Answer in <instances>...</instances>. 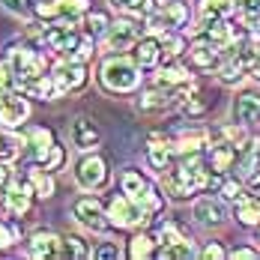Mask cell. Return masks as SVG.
Instances as JSON below:
<instances>
[{"mask_svg": "<svg viewBox=\"0 0 260 260\" xmlns=\"http://www.w3.org/2000/svg\"><path fill=\"white\" fill-rule=\"evenodd\" d=\"M108 218L114 228H138L150 218V212L129 194H114L108 204Z\"/></svg>", "mask_w": 260, "mask_h": 260, "instance_id": "7", "label": "cell"}, {"mask_svg": "<svg viewBox=\"0 0 260 260\" xmlns=\"http://www.w3.org/2000/svg\"><path fill=\"white\" fill-rule=\"evenodd\" d=\"M234 0H201V9L204 15H218V18H228L234 12Z\"/></svg>", "mask_w": 260, "mask_h": 260, "instance_id": "39", "label": "cell"}, {"mask_svg": "<svg viewBox=\"0 0 260 260\" xmlns=\"http://www.w3.org/2000/svg\"><path fill=\"white\" fill-rule=\"evenodd\" d=\"M135 63L141 66V69H150V66H156L158 60H161V39L156 36H141L138 42H135Z\"/></svg>", "mask_w": 260, "mask_h": 260, "instance_id": "19", "label": "cell"}, {"mask_svg": "<svg viewBox=\"0 0 260 260\" xmlns=\"http://www.w3.org/2000/svg\"><path fill=\"white\" fill-rule=\"evenodd\" d=\"M141 39V24L132 21V18H120V21H111V27L105 30V45L111 51H126L135 48V42Z\"/></svg>", "mask_w": 260, "mask_h": 260, "instance_id": "10", "label": "cell"}, {"mask_svg": "<svg viewBox=\"0 0 260 260\" xmlns=\"http://www.w3.org/2000/svg\"><path fill=\"white\" fill-rule=\"evenodd\" d=\"M236 158H239V144H231V141H221V144H215L212 150H209V171L212 174H218V177H224L231 168L236 165Z\"/></svg>", "mask_w": 260, "mask_h": 260, "instance_id": "17", "label": "cell"}, {"mask_svg": "<svg viewBox=\"0 0 260 260\" xmlns=\"http://www.w3.org/2000/svg\"><path fill=\"white\" fill-rule=\"evenodd\" d=\"M51 78L57 84V90H60V96H66V93H75L87 84V69L78 60H60L51 69Z\"/></svg>", "mask_w": 260, "mask_h": 260, "instance_id": "9", "label": "cell"}, {"mask_svg": "<svg viewBox=\"0 0 260 260\" xmlns=\"http://www.w3.org/2000/svg\"><path fill=\"white\" fill-rule=\"evenodd\" d=\"M111 180V168H108V158L99 156V153H87L75 165V182L87 191H99L105 188Z\"/></svg>", "mask_w": 260, "mask_h": 260, "instance_id": "6", "label": "cell"}, {"mask_svg": "<svg viewBox=\"0 0 260 260\" xmlns=\"http://www.w3.org/2000/svg\"><path fill=\"white\" fill-rule=\"evenodd\" d=\"M30 117V105L18 93H0V129H18Z\"/></svg>", "mask_w": 260, "mask_h": 260, "instance_id": "13", "label": "cell"}, {"mask_svg": "<svg viewBox=\"0 0 260 260\" xmlns=\"http://www.w3.org/2000/svg\"><path fill=\"white\" fill-rule=\"evenodd\" d=\"M18 150H21V141L15 135L0 129V161H12V158L18 156Z\"/></svg>", "mask_w": 260, "mask_h": 260, "instance_id": "38", "label": "cell"}, {"mask_svg": "<svg viewBox=\"0 0 260 260\" xmlns=\"http://www.w3.org/2000/svg\"><path fill=\"white\" fill-rule=\"evenodd\" d=\"M120 188H123V194L135 198V201L147 209L150 215L161 212V198L156 194V188L150 185V180H147L141 171H123V177H120Z\"/></svg>", "mask_w": 260, "mask_h": 260, "instance_id": "5", "label": "cell"}, {"mask_svg": "<svg viewBox=\"0 0 260 260\" xmlns=\"http://www.w3.org/2000/svg\"><path fill=\"white\" fill-rule=\"evenodd\" d=\"M72 215L78 218V224H84L87 231H96V234L111 224V221H108V212L102 209V204H99L96 198H81V201H75Z\"/></svg>", "mask_w": 260, "mask_h": 260, "instance_id": "15", "label": "cell"}, {"mask_svg": "<svg viewBox=\"0 0 260 260\" xmlns=\"http://www.w3.org/2000/svg\"><path fill=\"white\" fill-rule=\"evenodd\" d=\"M224 218H228V215H224V207H221L218 201H212V198H204V201L194 204V221H198L201 228H218Z\"/></svg>", "mask_w": 260, "mask_h": 260, "instance_id": "21", "label": "cell"}, {"mask_svg": "<svg viewBox=\"0 0 260 260\" xmlns=\"http://www.w3.org/2000/svg\"><path fill=\"white\" fill-rule=\"evenodd\" d=\"M156 254L165 257V260H174V257H194L198 251H194V245H191L188 239H180V242H165V245H158Z\"/></svg>", "mask_w": 260, "mask_h": 260, "instance_id": "31", "label": "cell"}, {"mask_svg": "<svg viewBox=\"0 0 260 260\" xmlns=\"http://www.w3.org/2000/svg\"><path fill=\"white\" fill-rule=\"evenodd\" d=\"M27 180H30V185H33V191L39 194V198H51L54 194V177L48 168H33L30 174H27Z\"/></svg>", "mask_w": 260, "mask_h": 260, "instance_id": "25", "label": "cell"}, {"mask_svg": "<svg viewBox=\"0 0 260 260\" xmlns=\"http://www.w3.org/2000/svg\"><path fill=\"white\" fill-rule=\"evenodd\" d=\"M108 27H111V18H108L105 12H87V15H84V30H87L90 36H102Z\"/></svg>", "mask_w": 260, "mask_h": 260, "instance_id": "36", "label": "cell"}, {"mask_svg": "<svg viewBox=\"0 0 260 260\" xmlns=\"http://www.w3.org/2000/svg\"><path fill=\"white\" fill-rule=\"evenodd\" d=\"M251 57H254V51L231 54V57H228V60H221V66H218V78L224 81V84H239V81L248 75Z\"/></svg>", "mask_w": 260, "mask_h": 260, "instance_id": "18", "label": "cell"}, {"mask_svg": "<svg viewBox=\"0 0 260 260\" xmlns=\"http://www.w3.org/2000/svg\"><path fill=\"white\" fill-rule=\"evenodd\" d=\"M231 257H236V260H254V257H257V251H254V248L239 245V248H234V251H231Z\"/></svg>", "mask_w": 260, "mask_h": 260, "instance_id": "45", "label": "cell"}, {"mask_svg": "<svg viewBox=\"0 0 260 260\" xmlns=\"http://www.w3.org/2000/svg\"><path fill=\"white\" fill-rule=\"evenodd\" d=\"M156 248H158V239H156V236L138 234V236L129 242V257H135V260L153 257V254H156Z\"/></svg>", "mask_w": 260, "mask_h": 260, "instance_id": "27", "label": "cell"}, {"mask_svg": "<svg viewBox=\"0 0 260 260\" xmlns=\"http://www.w3.org/2000/svg\"><path fill=\"white\" fill-rule=\"evenodd\" d=\"M18 242V228L9 221H0V248H9Z\"/></svg>", "mask_w": 260, "mask_h": 260, "instance_id": "40", "label": "cell"}, {"mask_svg": "<svg viewBox=\"0 0 260 260\" xmlns=\"http://www.w3.org/2000/svg\"><path fill=\"white\" fill-rule=\"evenodd\" d=\"M93 257H120V248L117 245H99V248H93Z\"/></svg>", "mask_w": 260, "mask_h": 260, "instance_id": "44", "label": "cell"}, {"mask_svg": "<svg viewBox=\"0 0 260 260\" xmlns=\"http://www.w3.org/2000/svg\"><path fill=\"white\" fill-rule=\"evenodd\" d=\"M185 84H191V78L182 66H165L161 72H156V87H185Z\"/></svg>", "mask_w": 260, "mask_h": 260, "instance_id": "28", "label": "cell"}, {"mask_svg": "<svg viewBox=\"0 0 260 260\" xmlns=\"http://www.w3.org/2000/svg\"><path fill=\"white\" fill-rule=\"evenodd\" d=\"M236 36H239V33H236L224 18H218V15H207V18L201 21V27L194 30V42H207V45H215V48H221V51H228V48L234 45Z\"/></svg>", "mask_w": 260, "mask_h": 260, "instance_id": "8", "label": "cell"}, {"mask_svg": "<svg viewBox=\"0 0 260 260\" xmlns=\"http://www.w3.org/2000/svg\"><path fill=\"white\" fill-rule=\"evenodd\" d=\"M6 60L12 63L21 87H24L27 81H36V78H42V75H48V60H45V54L39 51L36 45H18V48L9 51Z\"/></svg>", "mask_w": 260, "mask_h": 260, "instance_id": "4", "label": "cell"}, {"mask_svg": "<svg viewBox=\"0 0 260 260\" xmlns=\"http://www.w3.org/2000/svg\"><path fill=\"white\" fill-rule=\"evenodd\" d=\"M9 12H15V15H27L30 9H33V0H0Z\"/></svg>", "mask_w": 260, "mask_h": 260, "instance_id": "42", "label": "cell"}, {"mask_svg": "<svg viewBox=\"0 0 260 260\" xmlns=\"http://www.w3.org/2000/svg\"><path fill=\"white\" fill-rule=\"evenodd\" d=\"M188 54H191V63L198 69H218L221 60H224V51L215 48V45H207V42H194Z\"/></svg>", "mask_w": 260, "mask_h": 260, "instance_id": "22", "label": "cell"}, {"mask_svg": "<svg viewBox=\"0 0 260 260\" xmlns=\"http://www.w3.org/2000/svg\"><path fill=\"white\" fill-rule=\"evenodd\" d=\"M27 153H30V158H33L36 165H42V168H48V171H57V168L66 161V153H63V147L54 141L51 129H42V126L27 129Z\"/></svg>", "mask_w": 260, "mask_h": 260, "instance_id": "3", "label": "cell"}, {"mask_svg": "<svg viewBox=\"0 0 260 260\" xmlns=\"http://www.w3.org/2000/svg\"><path fill=\"white\" fill-rule=\"evenodd\" d=\"M99 81L111 93H132L141 84V66L129 57H108L102 63Z\"/></svg>", "mask_w": 260, "mask_h": 260, "instance_id": "2", "label": "cell"}, {"mask_svg": "<svg viewBox=\"0 0 260 260\" xmlns=\"http://www.w3.org/2000/svg\"><path fill=\"white\" fill-rule=\"evenodd\" d=\"M260 161V141H248L242 150H239V158H236V168H239V174H251L254 168H257Z\"/></svg>", "mask_w": 260, "mask_h": 260, "instance_id": "29", "label": "cell"}, {"mask_svg": "<svg viewBox=\"0 0 260 260\" xmlns=\"http://www.w3.org/2000/svg\"><path fill=\"white\" fill-rule=\"evenodd\" d=\"M111 6L120 12H129V15H153L156 12L153 0H111Z\"/></svg>", "mask_w": 260, "mask_h": 260, "instance_id": "32", "label": "cell"}, {"mask_svg": "<svg viewBox=\"0 0 260 260\" xmlns=\"http://www.w3.org/2000/svg\"><path fill=\"white\" fill-rule=\"evenodd\" d=\"M33 12H36V18H42V21H60V0H36L33 3Z\"/></svg>", "mask_w": 260, "mask_h": 260, "instance_id": "35", "label": "cell"}, {"mask_svg": "<svg viewBox=\"0 0 260 260\" xmlns=\"http://www.w3.org/2000/svg\"><path fill=\"white\" fill-rule=\"evenodd\" d=\"M204 188H209V174L194 156H185L174 171H165V191L177 201H185Z\"/></svg>", "mask_w": 260, "mask_h": 260, "instance_id": "1", "label": "cell"}, {"mask_svg": "<svg viewBox=\"0 0 260 260\" xmlns=\"http://www.w3.org/2000/svg\"><path fill=\"white\" fill-rule=\"evenodd\" d=\"M236 6L242 9L245 18H257L260 15V0H236Z\"/></svg>", "mask_w": 260, "mask_h": 260, "instance_id": "43", "label": "cell"}, {"mask_svg": "<svg viewBox=\"0 0 260 260\" xmlns=\"http://www.w3.org/2000/svg\"><path fill=\"white\" fill-rule=\"evenodd\" d=\"M218 188H221V198L224 201H239L242 198V182L239 180H221Z\"/></svg>", "mask_w": 260, "mask_h": 260, "instance_id": "41", "label": "cell"}, {"mask_svg": "<svg viewBox=\"0 0 260 260\" xmlns=\"http://www.w3.org/2000/svg\"><path fill=\"white\" fill-rule=\"evenodd\" d=\"M236 221L254 228L260 224V194L257 198H239L236 201Z\"/></svg>", "mask_w": 260, "mask_h": 260, "instance_id": "24", "label": "cell"}, {"mask_svg": "<svg viewBox=\"0 0 260 260\" xmlns=\"http://www.w3.org/2000/svg\"><path fill=\"white\" fill-rule=\"evenodd\" d=\"M33 185H30V180H9V185L3 188V204H6V209L12 212V215H27L30 212V207H33Z\"/></svg>", "mask_w": 260, "mask_h": 260, "instance_id": "14", "label": "cell"}, {"mask_svg": "<svg viewBox=\"0 0 260 260\" xmlns=\"http://www.w3.org/2000/svg\"><path fill=\"white\" fill-rule=\"evenodd\" d=\"M21 84H18V75L12 69L9 60H0V93H15Z\"/></svg>", "mask_w": 260, "mask_h": 260, "instance_id": "37", "label": "cell"}, {"mask_svg": "<svg viewBox=\"0 0 260 260\" xmlns=\"http://www.w3.org/2000/svg\"><path fill=\"white\" fill-rule=\"evenodd\" d=\"M72 141L78 150H93L99 144V126L90 117H75L72 120Z\"/></svg>", "mask_w": 260, "mask_h": 260, "instance_id": "20", "label": "cell"}, {"mask_svg": "<svg viewBox=\"0 0 260 260\" xmlns=\"http://www.w3.org/2000/svg\"><path fill=\"white\" fill-rule=\"evenodd\" d=\"M12 180V174H9V168H6V161H0V194H3V188L9 185Z\"/></svg>", "mask_w": 260, "mask_h": 260, "instance_id": "47", "label": "cell"}, {"mask_svg": "<svg viewBox=\"0 0 260 260\" xmlns=\"http://www.w3.org/2000/svg\"><path fill=\"white\" fill-rule=\"evenodd\" d=\"M182 51H185V39H182L180 33H177V30L165 33V39H161V57L171 63V60H177Z\"/></svg>", "mask_w": 260, "mask_h": 260, "instance_id": "33", "label": "cell"}, {"mask_svg": "<svg viewBox=\"0 0 260 260\" xmlns=\"http://www.w3.org/2000/svg\"><path fill=\"white\" fill-rule=\"evenodd\" d=\"M231 114H234L236 126H248L260 120V87H245L234 96V105H231Z\"/></svg>", "mask_w": 260, "mask_h": 260, "instance_id": "11", "label": "cell"}, {"mask_svg": "<svg viewBox=\"0 0 260 260\" xmlns=\"http://www.w3.org/2000/svg\"><path fill=\"white\" fill-rule=\"evenodd\" d=\"M204 257H209V260H221L224 257V248H221V245H215V242H212V245H207V248H204Z\"/></svg>", "mask_w": 260, "mask_h": 260, "instance_id": "46", "label": "cell"}, {"mask_svg": "<svg viewBox=\"0 0 260 260\" xmlns=\"http://www.w3.org/2000/svg\"><path fill=\"white\" fill-rule=\"evenodd\" d=\"M171 158H174V147H171L168 141L153 138V141H150V147H147V161H150V168L165 174V171L171 168Z\"/></svg>", "mask_w": 260, "mask_h": 260, "instance_id": "23", "label": "cell"}, {"mask_svg": "<svg viewBox=\"0 0 260 260\" xmlns=\"http://www.w3.org/2000/svg\"><path fill=\"white\" fill-rule=\"evenodd\" d=\"M188 21V6L185 3H165L161 9H156L150 15V30L153 33H171V30H180Z\"/></svg>", "mask_w": 260, "mask_h": 260, "instance_id": "12", "label": "cell"}, {"mask_svg": "<svg viewBox=\"0 0 260 260\" xmlns=\"http://www.w3.org/2000/svg\"><path fill=\"white\" fill-rule=\"evenodd\" d=\"M248 75H254V78L260 81V54H254V57H251V66H248Z\"/></svg>", "mask_w": 260, "mask_h": 260, "instance_id": "48", "label": "cell"}, {"mask_svg": "<svg viewBox=\"0 0 260 260\" xmlns=\"http://www.w3.org/2000/svg\"><path fill=\"white\" fill-rule=\"evenodd\" d=\"M87 12H90V0H60V21L66 24H78Z\"/></svg>", "mask_w": 260, "mask_h": 260, "instance_id": "26", "label": "cell"}, {"mask_svg": "<svg viewBox=\"0 0 260 260\" xmlns=\"http://www.w3.org/2000/svg\"><path fill=\"white\" fill-rule=\"evenodd\" d=\"M209 105H212V96H209L207 90H191L188 99L182 102V111H185L188 117H201V114L209 111Z\"/></svg>", "mask_w": 260, "mask_h": 260, "instance_id": "30", "label": "cell"}, {"mask_svg": "<svg viewBox=\"0 0 260 260\" xmlns=\"http://www.w3.org/2000/svg\"><path fill=\"white\" fill-rule=\"evenodd\" d=\"M93 251L87 248V242L81 239V236H63V257H72V260H84V257H90Z\"/></svg>", "mask_w": 260, "mask_h": 260, "instance_id": "34", "label": "cell"}, {"mask_svg": "<svg viewBox=\"0 0 260 260\" xmlns=\"http://www.w3.org/2000/svg\"><path fill=\"white\" fill-rule=\"evenodd\" d=\"M27 251L33 257H63V236L51 231H36L27 239Z\"/></svg>", "mask_w": 260, "mask_h": 260, "instance_id": "16", "label": "cell"}]
</instances>
